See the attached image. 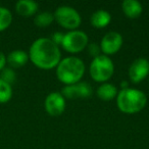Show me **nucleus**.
Masks as SVG:
<instances>
[{
    "instance_id": "f257e3e1",
    "label": "nucleus",
    "mask_w": 149,
    "mask_h": 149,
    "mask_svg": "<svg viewBox=\"0 0 149 149\" xmlns=\"http://www.w3.org/2000/svg\"><path fill=\"white\" fill-rule=\"evenodd\" d=\"M28 54L32 63L41 70H48L56 68L61 60L60 47L47 37L36 39L30 46Z\"/></svg>"
},
{
    "instance_id": "f03ea898",
    "label": "nucleus",
    "mask_w": 149,
    "mask_h": 149,
    "mask_svg": "<svg viewBox=\"0 0 149 149\" xmlns=\"http://www.w3.org/2000/svg\"><path fill=\"white\" fill-rule=\"evenodd\" d=\"M86 72L84 61L77 56H68L61 58L56 66V77L58 81L65 86L72 85L82 80Z\"/></svg>"
},
{
    "instance_id": "7ed1b4c3",
    "label": "nucleus",
    "mask_w": 149,
    "mask_h": 149,
    "mask_svg": "<svg viewBox=\"0 0 149 149\" xmlns=\"http://www.w3.org/2000/svg\"><path fill=\"white\" fill-rule=\"evenodd\" d=\"M116 99L118 109L127 114L138 113L147 104L146 94L136 88L129 87L120 90Z\"/></svg>"
},
{
    "instance_id": "20e7f679",
    "label": "nucleus",
    "mask_w": 149,
    "mask_h": 149,
    "mask_svg": "<svg viewBox=\"0 0 149 149\" xmlns=\"http://www.w3.org/2000/svg\"><path fill=\"white\" fill-rule=\"evenodd\" d=\"M114 72V64L109 56L104 54L93 58L89 66L90 77L97 83H106Z\"/></svg>"
},
{
    "instance_id": "39448f33",
    "label": "nucleus",
    "mask_w": 149,
    "mask_h": 149,
    "mask_svg": "<svg viewBox=\"0 0 149 149\" xmlns=\"http://www.w3.org/2000/svg\"><path fill=\"white\" fill-rule=\"evenodd\" d=\"M54 21L64 29L68 31L78 30L82 23L80 13L74 7L68 5H61L54 11Z\"/></svg>"
},
{
    "instance_id": "423d86ee",
    "label": "nucleus",
    "mask_w": 149,
    "mask_h": 149,
    "mask_svg": "<svg viewBox=\"0 0 149 149\" xmlns=\"http://www.w3.org/2000/svg\"><path fill=\"white\" fill-rule=\"evenodd\" d=\"M89 44V37L85 32L81 30L68 31L64 34L61 48L70 53H80L86 49Z\"/></svg>"
},
{
    "instance_id": "0eeeda50",
    "label": "nucleus",
    "mask_w": 149,
    "mask_h": 149,
    "mask_svg": "<svg viewBox=\"0 0 149 149\" xmlns=\"http://www.w3.org/2000/svg\"><path fill=\"white\" fill-rule=\"evenodd\" d=\"M60 93L65 99L68 100L87 99V98L91 97L92 93H93V89L88 82L80 81L76 84H72V85L64 86Z\"/></svg>"
},
{
    "instance_id": "6e6552de",
    "label": "nucleus",
    "mask_w": 149,
    "mask_h": 149,
    "mask_svg": "<svg viewBox=\"0 0 149 149\" xmlns=\"http://www.w3.org/2000/svg\"><path fill=\"white\" fill-rule=\"evenodd\" d=\"M123 36L118 32L110 31L102 37L100 42V49L104 55H113L120 51L123 46Z\"/></svg>"
},
{
    "instance_id": "1a4fd4ad",
    "label": "nucleus",
    "mask_w": 149,
    "mask_h": 149,
    "mask_svg": "<svg viewBox=\"0 0 149 149\" xmlns=\"http://www.w3.org/2000/svg\"><path fill=\"white\" fill-rule=\"evenodd\" d=\"M129 79L134 84H139L149 76V60L145 57L136 58L129 66Z\"/></svg>"
},
{
    "instance_id": "9d476101",
    "label": "nucleus",
    "mask_w": 149,
    "mask_h": 149,
    "mask_svg": "<svg viewBox=\"0 0 149 149\" xmlns=\"http://www.w3.org/2000/svg\"><path fill=\"white\" fill-rule=\"evenodd\" d=\"M65 98L60 92H51L45 98L44 108L50 116H59L65 110Z\"/></svg>"
},
{
    "instance_id": "9b49d317",
    "label": "nucleus",
    "mask_w": 149,
    "mask_h": 149,
    "mask_svg": "<svg viewBox=\"0 0 149 149\" xmlns=\"http://www.w3.org/2000/svg\"><path fill=\"white\" fill-rule=\"evenodd\" d=\"M29 54L28 52L24 51L21 49H15L9 52V54L6 56V61L9 68H19L22 66L26 65L28 61H29Z\"/></svg>"
},
{
    "instance_id": "f8f14e48",
    "label": "nucleus",
    "mask_w": 149,
    "mask_h": 149,
    "mask_svg": "<svg viewBox=\"0 0 149 149\" xmlns=\"http://www.w3.org/2000/svg\"><path fill=\"white\" fill-rule=\"evenodd\" d=\"M39 9V5L33 0H19L15 3V11L17 15L24 17H30L36 15Z\"/></svg>"
},
{
    "instance_id": "ddd939ff",
    "label": "nucleus",
    "mask_w": 149,
    "mask_h": 149,
    "mask_svg": "<svg viewBox=\"0 0 149 149\" xmlns=\"http://www.w3.org/2000/svg\"><path fill=\"white\" fill-rule=\"evenodd\" d=\"M122 10L129 19H137L143 13V6L138 0H124L122 3Z\"/></svg>"
},
{
    "instance_id": "4468645a",
    "label": "nucleus",
    "mask_w": 149,
    "mask_h": 149,
    "mask_svg": "<svg viewBox=\"0 0 149 149\" xmlns=\"http://www.w3.org/2000/svg\"><path fill=\"white\" fill-rule=\"evenodd\" d=\"M110 22H111V15L104 9H98L94 11L90 17V23L96 29H103L107 27Z\"/></svg>"
},
{
    "instance_id": "2eb2a0df",
    "label": "nucleus",
    "mask_w": 149,
    "mask_h": 149,
    "mask_svg": "<svg viewBox=\"0 0 149 149\" xmlns=\"http://www.w3.org/2000/svg\"><path fill=\"white\" fill-rule=\"evenodd\" d=\"M118 88L111 83H102L96 90V95L103 101H111L118 96Z\"/></svg>"
},
{
    "instance_id": "dca6fc26",
    "label": "nucleus",
    "mask_w": 149,
    "mask_h": 149,
    "mask_svg": "<svg viewBox=\"0 0 149 149\" xmlns=\"http://www.w3.org/2000/svg\"><path fill=\"white\" fill-rule=\"evenodd\" d=\"M54 22V15L50 11H43L34 17V24L39 28H46Z\"/></svg>"
},
{
    "instance_id": "f3484780",
    "label": "nucleus",
    "mask_w": 149,
    "mask_h": 149,
    "mask_svg": "<svg viewBox=\"0 0 149 149\" xmlns=\"http://www.w3.org/2000/svg\"><path fill=\"white\" fill-rule=\"evenodd\" d=\"M13 23V13L8 8L0 6V32L4 31Z\"/></svg>"
},
{
    "instance_id": "a211bd4d",
    "label": "nucleus",
    "mask_w": 149,
    "mask_h": 149,
    "mask_svg": "<svg viewBox=\"0 0 149 149\" xmlns=\"http://www.w3.org/2000/svg\"><path fill=\"white\" fill-rule=\"evenodd\" d=\"M13 86L0 79V103H6L13 97Z\"/></svg>"
},
{
    "instance_id": "6ab92c4d",
    "label": "nucleus",
    "mask_w": 149,
    "mask_h": 149,
    "mask_svg": "<svg viewBox=\"0 0 149 149\" xmlns=\"http://www.w3.org/2000/svg\"><path fill=\"white\" fill-rule=\"evenodd\" d=\"M0 79L4 81L5 83L9 84L13 86L15 82L17 81V74L13 68H9V66H5L1 72H0Z\"/></svg>"
},
{
    "instance_id": "aec40b11",
    "label": "nucleus",
    "mask_w": 149,
    "mask_h": 149,
    "mask_svg": "<svg viewBox=\"0 0 149 149\" xmlns=\"http://www.w3.org/2000/svg\"><path fill=\"white\" fill-rule=\"evenodd\" d=\"M88 54H89L91 57L95 58L97 56L101 55V49H100V46L96 43H90L87 46Z\"/></svg>"
},
{
    "instance_id": "412c9836",
    "label": "nucleus",
    "mask_w": 149,
    "mask_h": 149,
    "mask_svg": "<svg viewBox=\"0 0 149 149\" xmlns=\"http://www.w3.org/2000/svg\"><path fill=\"white\" fill-rule=\"evenodd\" d=\"M63 38H64V34L62 32H54L51 35V37H50V39H51V41L54 44H56V45L60 47L62 44V41H63Z\"/></svg>"
},
{
    "instance_id": "4be33fe9",
    "label": "nucleus",
    "mask_w": 149,
    "mask_h": 149,
    "mask_svg": "<svg viewBox=\"0 0 149 149\" xmlns=\"http://www.w3.org/2000/svg\"><path fill=\"white\" fill-rule=\"evenodd\" d=\"M7 61H6V55L3 53L2 51H0V72L6 66Z\"/></svg>"
},
{
    "instance_id": "5701e85b",
    "label": "nucleus",
    "mask_w": 149,
    "mask_h": 149,
    "mask_svg": "<svg viewBox=\"0 0 149 149\" xmlns=\"http://www.w3.org/2000/svg\"><path fill=\"white\" fill-rule=\"evenodd\" d=\"M127 88H129L128 82H127V81H122V83H120V90H122V89H127Z\"/></svg>"
}]
</instances>
